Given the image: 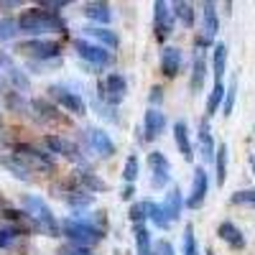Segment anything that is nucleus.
Wrapping results in <instances>:
<instances>
[{
	"label": "nucleus",
	"instance_id": "1",
	"mask_svg": "<svg viewBox=\"0 0 255 255\" xmlns=\"http://www.w3.org/2000/svg\"><path fill=\"white\" fill-rule=\"evenodd\" d=\"M18 28L20 33H31V36H41L49 31H64V20L59 18V13L44 10V8H28L20 13L18 18Z\"/></svg>",
	"mask_w": 255,
	"mask_h": 255
},
{
	"label": "nucleus",
	"instance_id": "2",
	"mask_svg": "<svg viewBox=\"0 0 255 255\" xmlns=\"http://www.w3.org/2000/svg\"><path fill=\"white\" fill-rule=\"evenodd\" d=\"M20 204H23V212L28 215V220L33 222V227H36V230L46 232L49 238H59L61 225L56 222L54 212L49 209V204H46L44 199H41V197H36V194H23Z\"/></svg>",
	"mask_w": 255,
	"mask_h": 255
},
{
	"label": "nucleus",
	"instance_id": "3",
	"mask_svg": "<svg viewBox=\"0 0 255 255\" xmlns=\"http://www.w3.org/2000/svg\"><path fill=\"white\" fill-rule=\"evenodd\" d=\"M61 232L72 245H82V248H90V250H92V245H97L105 238V227L87 222L82 217H67L61 222Z\"/></svg>",
	"mask_w": 255,
	"mask_h": 255
},
{
	"label": "nucleus",
	"instance_id": "4",
	"mask_svg": "<svg viewBox=\"0 0 255 255\" xmlns=\"http://www.w3.org/2000/svg\"><path fill=\"white\" fill-rule=\"evenodd\" d=\"M74 51H77V56L82 61H87L90 67H95V69H108L113 64V51L100 46V44H90L87 38H77L74 41Z\"/></svg>",
	"mask_w": 255,
	"mask_h": 255
},
{
	"label": "nucleus",
	"instance_id": "5",
	"mask_svg": "<svg viewBox=\"0 0 255 255\" xmlns=\"http://www.w3.org/2000/svg\"><path fill=\"white\" fill-rule=\"evenodd\" d=\"M125 95H128V82H125L123 74L110 72L100 82V97H102V102H108L110 108H118V105L125 100Z\"/></svg>",
	"mask_w": 255,
	"mask_h": 255
},
{
	"label": "nucleus",
	"instance_id": "6",
	"mask_svg": "<svg viewBox=\"0 0 255 255\" xmlns=\"http://www.w3.org/2000/svg\"><path fill=\"white\" fill-rule=\"evenodd\" d=\"M13 156L23 163L28 171H51L54 168V158L44 151H38V148H33V145H18Z\"/></svg>",
	"mask_w": 255,
	"mask_h": 255
},
{
	"label": "nucleus",
	"instance_id": "7",
	"mask_svg": "<svg viewBox=\"0 0 255 255\" xmlns=\"http://www.w3.org/2000/svg\"><path fill=\"white\" fill-rule=\"evenodd\" d=\"M49 95H51V100H56L67 113H72V115H87V105H84V100L79 97V92H72L67 84H51Z\"/></svg>",
	"mask_w": 255,
	"mask_h": 255
},
{
	"label": "nucleus",
	"instance_id": "8",
	"mask_svg": "<svg viewBox=\"0 0 255 255\" xmlns=\"http://www.w3.org/2000/svg\"><path fill=\"white\" fill-rule=\"evenodd\" d=\"M148 174H151V189H166L171 181V163L161 151L148 153Z\"/></svg>",
	"mask_w": 255,
	"mask_h": 255
},
{
	"label": "nucleus",
	"instance_id": "9",
	"mask_svg": "<svg viewBox=\"0 0 255 255\" xmlns=\"http://www.w3.org/2000/svg\"><path fill=\"white\" fill-rule=\"evenodd\" d=\"M20 54H26L31 59H41V61H46V59H59L61 54V46L56 44V41H44V38H33V41H23V44L18 46Z\"/></svg>",
	"mask_w": 255,
	"mask_h": 255
},
{
	"label": "nucleus",
	"instance_id": "10",
	"mask_svg": "<svg viewBox=\"0 0 255 255\" xmlns=\"http://www.w3.org/2000/svg\"><path fill=\"white\" fill-rule=\"evenodd\" d=\"M82 133H84V143H87V148L92 153H97L100 158L115 156V143L105 130H100V128H87V130H82Z\"/></svg>",
	"mask_w": 255,
	"mask_h": 255
},
{
	"label": "nucleus",
	"instance_id": "11",
	"mask_svg": "<svg viewBox=\"0 0 255 255\" xmlns=\"http://www.w3.org/2000/svg\"><path fill=\"white\" fill-rule=\"evenodd\" d=\"M174 10L168 3H163V0H156L153 3V31H156V38L163 41L166 36L174 33Z\"/></svg>",
	"mask_w": 255,
	"mask_h": 255
},
{
	"label": "nucleus",
	"instance_id": "12",
	"mask_svg": "<svg viewBox=\"0 0 255 255\" xmlns=\"http://www.w3.org/2000/svg\"><path fill=\"white\" fill-rule=\"evenodd\" d=\"M207 191H209V176L202 166L194 168V181H191V189H189V197H186V207L189 209H199L207 199Z\"/></svg>",
	"mask_w": 255,
	"mask_h": 255
},
{
	"label": "nucleus",
	"instance_id": "13",
	"mask_svg": "<svg viewBox=\"0 0 255 255\" xmlns=\"http://www.w3.org/2000/svg\"><path fill=\"white\" fill-rule=\"evenodd\" d=\"M199 156L204 163H212L217 156V145H215V138H212V128L207 118L199 123Z\"/></svg>",
	"mask_w": 255,
	"mask_h": 255
},
{
	"label": "nucleus",
	"instance_id": "14",
	"mask_svg": "<svg viewBox=\"0 0 255 255\" xmlns=\"http://www.w3.org/2000/svg\"><path fill=\"white\" fill-rule=\"evenodd\" d=\"M143 130H145V138L148 140H156L163 130H166V115L156 108H148L145 110V118H143Z\"/></svg>",
	"mask_w": 255,
	"mask_h": 255
},
{
	"label": "nucleus",
	"instance_id": "15",
	"mask_svg": "<svg viewBox=\"0 0 255 255\" xmlns=\"http://www.w3.org/2000/svg\"><path fill=\"white\" fill-rule=\"evenodd\" d=\"M204 79H207V59H204V51L197 49L194 61H191V82H189L191 95H199V92H202Z\"/></svg>",
	"mask_w": 255,
	"mask_h": 255
},
{
	"label": "nucleus",
	"instance_id": "16",
	"mask_svg": "<svg viewBox=\"0 0 255 255\" xmlns=\"http://www.w3.org/2000/svg\"><path fill=\"white\" fill-rule=\"evenodd\" d=\"M217 235H220V240H222V243H227L232 250H243V248H245V235L240 232V227H238L235 222H230V220L220 222Z\"/></svg>",
	"mask_w": 255,
	"mask_h": 255
},
{
	"label": "nucleus",
	"instance_id": "17",
	"mask_svg": "<svg viewBox=\"0 0 255 255\" xmlns=\"http://www.w3.org/2000/svg\"><path fill=\"white\" fill-rule=\"evenodd\" d=\"M174 140H176V148L184 161H191L194 158V145H191V138H189V125L184 120H176L174 123Z\"/></svg>",
	"mask_w": 255,
	"mask_h": 255
},
{
	"label": "nucleus",
	"instance_id": "18",
	"mask_svg": "<svg viewBox=\"0 0 255 255\" xmlns=\"http://www.w3.org/2000/svg\"><path fill=\"white\" fill-rule=\"evenodd\" d=\"M184 67V59H181V49L176 46H166L161 51V72L166 77H176Z\"/></svg>",
	"mask_w": 255,
	"mask_h": 255
},
{
	"label": "nucleus",
	"instance_id": "19",
	"mask_svg": "<svg viewBox=\"0 0 255 255\" xmlns=\"http://www.w3.org/2000/svg\"><path fill=\"white\" fill-rule=\"evenodd\" d=\"M46 145H49L51 153H61V156H67L72 161H82V151L72 140L61 138V135H46Z\"/></svg>",
	"mask_w": 255,
	"mask_h": 255
},
{
	"label": "nucleus",
	"instance_id": "20",
	"mask_svg": "<svg viewBox=\"0 0 255 255\" xmlns=\"http://www.w3.org/2000/svg\"><path fill=\"white\" fill-rule=\"evenodd\" d=\"M186 204V199L181 197V191L174 186V189H168V194H166V199H163V212H166V217L171 220V225L181 217V207Z\"/></svg>",
	"mask_w": 255,
	"mask_h": 255
},
{
	"label": "nucleus",
	"instance_id": "21",
	"mask_svg": "<svg viewBox=\"0 0 255 255\" xmlns=\"http://www.w3.org/2000/svg\"><path fill=\"white\" fill-rule=\"evenodd\" d=\"M82 13H84V18L95 20V23H110V20H113V8H110L108 3H100V0L84 3Z\"/></svg>",
	"mask_w": 255,
	"mask_h": 255
},
{
	"label": "nucleus",
	"instance_id": "22",
	"mask_svg": "<svg viewBox=\"0 0 255 255\" xmlns=\"http://www.w3.org/2000/svg\"><path fill=\"white\" fill-rule=\"evenodd\" d=\"M84 33H87L90 38H95L100 46H105V49H118L120 46V38H118V33L115 31H110V28H102V26H90V28H84Z\"/></svg>",
	"mask_w": 255,
	"mask_h": 255
},
{
	"label": "nucleus",
	"instance_id": "23",
	"mask_svg": "<svg viewBox=\"0 0 255 255\" xmlns=\"http://www.w3.org/2000/svg\"><path fill=\"white\" fill-rule=\"evenodd\" d=\"M204 10V41H209L212 44V38H215L220 33V18H217V10H215V3H204L202 5Z\"/></svg>",
	"mask_w": 255,
	"mask_h": 255
},
{
	"label": "nucleus",
	"instance_id": "24",
	"mask_svg": "<svg viewBox=\"0 0 255 255\" xmlns=\"http://www.w3.org/2000/svg\"><path fill=\"white\" fill-rule=\"evenodd\" d=\"M171 10H174V18L179 20L184 28H191V26H194V5H191V3L176 0V3H171Z\"/></svg>",
	"mask_w": 255,
	"mask_h": 255
},
{
	"label": "nucleus",
	"instance_id": "25",
	"mask_svg": "<svg viewBox=\"0 0 255 255\" xmlns=\"http://www.w3.org/2000/svg\"><path fill=\"white\" fill-rule=\"evenodd\" d=\"M225 67H227V46L225 44H217L215 51H212V74H215L217 82H222Z\"/></svg>",
	"mask_w": 255,
	"mask_h": 255
},
{
	"label": "nucleus",
	"instance_id": "26",
	"mask_svg": "<svg viewBox=\"0 0 255 255\" xmlns=\"http://www.w3.org/2000/svg\"><path fill=\"white\" fill-rule=\"evenodd\" d=\"M133 232H135V248H138V255H156L148 227H145V225H135Z\"/></svg>",
	"mask_w": 255,
	"mask_h": 255
},
{
	"label": "nucleus",
	"instance_id": "27",
	"mask_svg": "<svg viewBox=\"0 0 255 255\" xmlns=\"http://www.w3.org/2000/svg\"><path fill=\"white\" fill-rule=\"evenodd\" d=\"M92 202H95V197L90 194V191H84V189H77V191H72V194H67V204L74 212H82V209L92 207Z\"/></svg>",
	"mask_w": 255,
	"mask_h": 255
},
{
	"label": "nucleus",
	"instance_id": "28",
	"mask_svg": "<svg viewBox=\"0 0 255 255\" xmlns=\"http://www.w3.org/2000/svg\"><path fill=\"white\" fill-rule=\"evenodd\" d=\"M77 179H79L82 189H84V191H90V194H92V191H105V189H108V184H105L97 174H92V171H79Z\"/></svg>",
	"mask_w": 255,
	"mask_h": 255
},
{
	"label": "nucleus",
	"instance_id": "29",
	"mask_svg": "<svg viewBox=\"0 0 255 255\" xmlns=\"http://www.w3.org/2000/svg\"><path fill=\"white\" fill-rule=\"evenodd\" d=\"M225 92H227L225 84H222V82H215V87H212V92H209V97H207V115H209V118L215 115L217 108L225 102Z\"/></svg>",
	"mask_w": 255,
	"mask_h": 255
},
{
	"label": "nucleus",
	"instance_id": "30",
	"mask_svg": "<svg viewBox=\"0 0 255 255\" xmlns=\"http://www.w3.org/2000/svg\"><path fill=\"white\" fill-rule=\"evenodd\" d=\"M148 220H151L158 230H168V227H171V220L166 217L163 207H161V204H156V202H148Z\"/></svg>",
	"mask_w": 255,
	"mask_h": 255
},
{
	"label": "nucleus",
	"instance_id": "31",
	"mask_svg": "<svg viewBox=\"0 0 255 255\" xmlns=\"http://www.w3.org/2000/svg\"><path fill=\"white\" fill-rule=\"evenodd\" d=\"M227 153H230V148H227L225 143L217 145V156H215V166H217V186H222L225 179H227Z\"/></svg>",
	"mask_w": 255,
	"mask_h": 255
},
{
	"label": "nucleus",
	"instance_id": "32",
	"mask_svg": "<svg viewBox=\"0 0 255 255\" xmlns=\"http://www.w3.org/2000/svg\"><path fill=\"white\" fill-rule=\"evenodd\" d=\"M31 108L38 113L41 120H46V123H59V120H61V115H56V110L51 108V105H46L44 100H33V102H31Z\"/></svg>",
	"mask_w": 255,
	"mask_h": 255
},
{
	"label": "nucleus",
	"instance_id": "33",
	"mask_svg": "<svg viewBox=\"0 0 255 255\" xmlns=\"http://www.w3.org/2000/svg\"><path fill=\"white\" fill-rule=\"evenodd\" d=\"M181 245H184V255H199V248H197V235H194V225H191V222L184 227Z\"/></svg>",
	"mask_w": 255,
	"mask_h": 255
},
{
	"label": "nucleus",
	"instance_id": "34",
	"mask_svg": "<svg viewBox=\"0 0 255 255\" xmlns=\"http://www.w3.org/2000/svg\"><path fill=\"white\" fill-rule=\"evenodd\" d=\"M18 20L13 18H0V41H13L18 36Z\"/></svg>",
	"mask_w": 255,
	"mask_h": 255
},
{
	"label": "nucleus",
	"instance_id": "35",
	"mask_svg": "<svg viewBox=\"0 0 255 255\" xmlns=\"http://www.w3.org/2000/svg\"><path fill=\"white\" fill-rule=\"evenodd\" d=\"M232 204H238V207H255V189H240L235 191V194L230 197Z\"/></svg>",
	"mask_w": 255,
	"mask_h": 255
},
{
	"label": "nucleus",
	"instance_id": "36",
	"mask_svg": "<svg viewBox=\"0 0 255 255\" xmlns=\"http://www.w3.org/2000/svg\"><path fill=\"white\" fill-rule=\"evenodd\" d=\"M235 92H238V82L232 79V82H230V90L225 92V102H222V115H225V118H230L232 110H235Z\"/></svg>",
	"mask_w": 255,
	"mask_h": 255
},
{
	"label": "nucleus",
	"instance_id": "37",
	"mask_svg": "<svg viewBox=\"0 0 255 255\" xmlns=\"http://www.w3.org/2000/svg\"><path fill=\"white\" fill-rule=\"evenodd\" d=\"M138 156H128V161H125V166H123V179L128 181V184H133L135 179H138Z\"/></svg>",
	"mask_w": 255,
	"mask_h": 255
},
{
	"label": "nucleus",
	"instance_id": "38",
	"mask_svg": "<svg viewBox=\"0 0 255 255\" xmlns=\"http://www.w3.org/2000/svg\"><path fill=\"white\" fill-rule=\"evenodd\" d=\"M130 220L133 225H143V220H148V202H135L130 207Z\"/></svg>",
	"mask_w": 255,
	"mask_h": 255
},
{
	"label": "nucleus",
	"instance_id": "39",
	"mask_svg": "<svg viewBox=\"0 0 255 255\" xmlns=\"http://www.w3.org/2000/svg\"><path fill=\"white\" fill-rule=\"evenodd\" d=\"M3 163H5L8 168H10V171H13V174H15L18 179H28V174H31V171H28V168H26L23 163H20V161H18L15 156H8V158H5Z\"/></svg>",
	"mask_w": 255,
	"mask_h": 255
},
{
	"label": "nucleus",
	"instance_id": "40",
	"mask_svg": "<svg viewBox=\"0 0 255 255\" xmlns=\"http://www.w3.org/2000/svg\"><path fill=\"white\" fill-rule=\"evenodd\" d=\"M59 255H92L90 248H82V245H61L59 248Z\"/></svg>",
	"mask_w": 255,
	"mask_h": 255
},
{
	"label": "nucleus",
	"instance_id": "41",
	"mask_svg": "<svg viewBox=\"0 0 255 255\" xmlns=\"http://www.w3.org/2000/svg\"><path fill=\"white\" fill-rule=\"evenodd\" d=\"M23 92H10L8 97H5V102L10 105V108H15V110H26V100L20 97Z\"/></svg>",
	"mask_w": 255,
	"mask_h": 255
},
{
	"label": "nucleus",
	"instance_id": "42",
	"mask_svg": "<svg viewBox=\"0 0 255 255\" xmlns=\"http://www.w3.org/2000/svg\"><path fill=\"white\" fill-rule=\"evenodd\" d=\"M13 240H15V230H10V227H0V248L13 245Z\"/></svg>",
	"mask_w": 255,
	"mask_h": 255
},
{
	"label": "nucleus",
	"instance_id": "43",
	"mask_svg": "<svg viewBox=\"0 0 255 255\" xmlns=\"http://www.w3.org/2000/svg\"><path fill=\"white\" fill-rule=\"evenodd\" d=\"M153 250H156V255H176L174 245L168 243V240H158V243L153 245Z\"/></svg>",
	"mask_w": 255,
	"mask_h": 255
},
{
	"label": "nucleus",
	"instance_id": "44",
	"mask_svg": "<svg viewBox=\"0 0 255 255\" xmlns=\"http://www.w3.org/2000/svg\"><path fill=\"white\" fill-rule=\"evenodd\" d=\"M67 5H69V0H46V3H41V8L51 10V13H56L59 8H67Z\"/></svg>",
	"mask_w": 255,
	"mask_h": 255
},
{
	"label": "nucleus",
	"instance_id": "45",
	"mask_svg": "<svg viewBox=\"0 0 255 255\" xmlns=\"http://www.w3.org/2000/svg\"><path fill=\"white\" fill-rule=\"evenodd\" d=\"M161 100H163V90H161L158 84H156V87L151 90V102H153V105H158Z\"/></svg>",
	"mask_w": 255,
	"mask_h": 255
},
{
	"label": "nucleus",
	"instance_id": "46",
	"mask_svg": "<svg viewBox=\"0 0 255 255\" xmlns=\"http://www.w3.org/2000/svg\"><path fill=\"white\" fill-rule=\"evenodd\" d=\"M133 194H135V189H133V184H128V186L123 189V194H120V197H123V202H128V199H133Z\"/></svg>",
	"mask_w": 255,
	"mask_h": 255
},
{
	"label": "nucleus",
	"instance_id": "47",
	"mask_svg": "<svg viewBox=\"0 0 255 255\" xmlns=\"http://www.w3.org/2000/svg\"><path fill=\"white\" fill-rule=\"evenodd\" d=\"M15 5H20V3H0V8H15Z\"/></svg>",
	"mask_w": 255,
	"mask_h": 255
},
{
	"label": "nucleus",
	"instance_id": "48",
	"mask_svg": "<svg viewBox=\"0 0 255 255\" xmlns=\"http://www.w3.org/2000/svg\"><path fill=\"white\" fill-rule=\"evenodd\" d=\"M250 168H253V174H255V156H250Z\"/></svg>",
	"mask_w": 255,
	"mask_h": 255
},
{
	"label": "nucleus",
	"instance_id": "49",
	"mask_svg": "<svg viewBox=\"0 0 255 255\" xmlns=\"http://www.w3.org/2000/svg\"><path fill=\"white\" fill-rule=\"evenodd\" d=\"M0 90H3V77H0Z\"/></svg>",
	"mask_w": 255,
	"mask_h": 255
}]
</instances>
